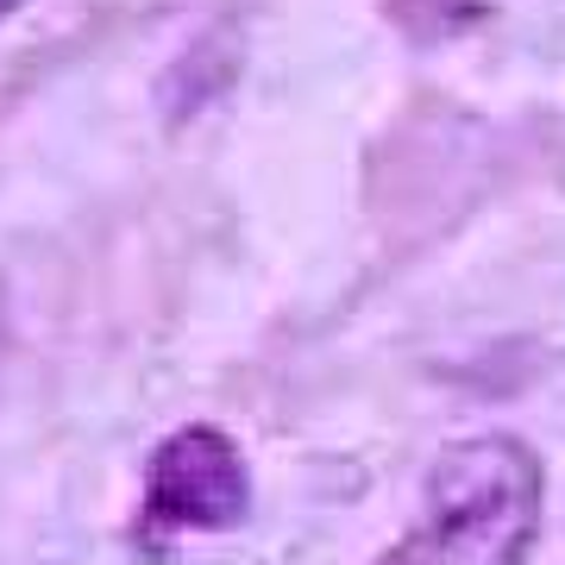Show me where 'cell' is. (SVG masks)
<instances>
[{
    "mask_svg": "<svg viewBox=\"0 0 565 565\" xmlns=\"http://www.w3.org/2000/svg\"><path fill=\"white\" fill-rule=\"evenodd\" d=\"M541 515V452L515 434H471L440 452L422 484V515L377 565H527Z\"/></svg>",
    "mask_w": 565,
    "mask_h": 565,
    "instance_id": "cell-1",
    "label": "cell"
},
{
    "mask_svg": "<svg viewBox=\"0 0 565 565\" xmlns=\"http://www.w3.org/2000/svg\"><path fill=\"white\" fill-rule=\"evenodd\" d=\"M145 527L163 534H221L239 527L252 509V471H245L233 434L221 427H177L145 459Z\"/></svg>",
    "mask_w": 565,
    "mask_h": 565,
    "instance_id": "cell-2",
    "label": "cell"
},
{
    "mask_svg": "<svg viewBox=\"0 0 565 565\" xmlns=\"http://www.w3.org/2000/svg\"><path fill=\"white\" fill-rule=\"evenodd\" d=\"M25 0H0V20H13V13H20Z\"/></svg>",
    "mask_w": 565,
    "mask_h": 565,
    "instance_id": "cell-3",
    "label": "cell"
}]
</instances>
